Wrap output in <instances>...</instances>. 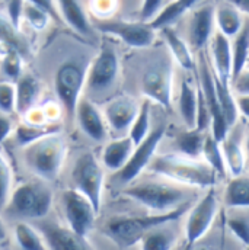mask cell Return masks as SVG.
<instances>
[{"label": "cell", "instance_id": "cell-1", "mask_svg": "<svg viewBox=\"0 0 249 250\" xmlns=\"http://www.w3.org/2000/svg\"><path fill=\"white\" fill-rule=\"evenodd\" d=\"M147 169L159 178H166L185 187L211 188L222 179L201 157H189L178 151L155 154Z\"/></svg>", "mask_w": 249, "mask_h": 250}, {"label": "cell", "instance_id": "cell-2", "mask_svg": "<svg viewBox=\"0 0 249 250\" xmlns=\"http://www.w3.org/2000/svg\"><path fill=\"white\" fill-rule=\"evenodd\" d=\"M188 188L171 179H149L125 188L124 193L153 212L175 211L188 202Z\"/></svg>", "mask_w": 249, "mask_h": 250}, {"label": "cell", "instance_id": "cell-3", "mask_svg": "<svg viewBox=\"0 0 249 250\" xmlns=\"http://www.w3.org/2000/svg\"><path fill=\"white\" fill-rule=\"evenodd\" d=\"M191 204L169 211V212H155L153 215H140V217H114L105 226V233L111 237L118 246L130 248L141 242L143 236L152 229L172 220H180L182 214H187Z\"/></svg>", "mask_w": 249, "mask_h": 250}, {"label": "cell", "instance_id": "cell-4", "mask_svg": "<svg viewBox=\"0 0 249 250\" xmlns=\"http://www.w3.org/2000/svg\"><path fill=\"white\" fill-rule=\"evenodd\" d=\"M66 153V141L56 131L26 144L23 148V160L41 179L53 181L62 170Z\"/></svg>", "mask_w": 249, "mask_h": 250}, {"label": "cell", "instance_id": "cell-5", "mask_svg": "<svg viewBox=\"0 0 249 250\" xmlns=\"http://www.w3.org/2000/svg\"><path fill=\"white\" fill-rule=\"evenodd\" d=\"M7 207L16 217L41 220L53 207V190L41 181L25 182L12 190Z\"/></svg>", "mask_w": 249, "mask_h": 250}, {"label": "cell", "instance_id": "cell-6", "mask_svg": "<svg viewBox=\"0 0 249 250\" xmlns=\"http://www.w3.org/2000/svg\"><path fill=\"white\" fill-rule=\"evenodd\" d=\"M86 74L88 65L80 62H64L56 71V93L70 118L76 117V108L86 87Z\"/></svg>", "mask_w": 249, "mask_h": 250}, {"label": "cell", "instance_id": "cell-7", "mask_svg": "<svg viewBox=\"0 0 249 250\" xmlns=\"http://www.w3.org/2000/svg\"><path fill=\"white\" fill-rule=\"evenodd\" d=\"M73 182L74 188L85 193L99 212L102 207L105 172L104 165L95 157L93 153L86 151L77 157L73 167Z\"/></svg>", "mask_w": 249, "mask_h": 250}, {"label": "cell", "instance_id": "cell-8", "mask_svg": "<svg viewBox=\"0 0 249 250\" xmlns=\"http://www.w3.org/2000/svg\"><path fill=\"white\" fill-rule=\"evenodd\" d=\"M220 205L219 193L214 187H211L197 204L188 209L185 220V240L188 246H194L208 233L220 212Z\"/></svg>", "mask_w": 249, "mask_h": 250}, {"label": "cell", "instance_id": "cell-9", "mask_svg": "<svg viewBox=\"0 0 249 250\" xmlns=\"http://www.w3.org/2000/svg\"><path fill=\"white\" fill-rule=\"evenodd\" d=\"M197 67H198V87L200 92L208 106L210 111V132L219 140L222 141L226 134L229 132L230 126L226 121V117L222 111L220 102H219V96H217V90H216V84H214V73L211 68L210 60L204 56L200 54L198 56V62H197Z\"/></svg>", "mask_w": 249, "mask_h": 250}, {"label": "cell", "instance_id": "cell-10", "mask_svg": "<svg viewBox=\"0 0 249 250\" xmlns=\"http://www.w3.org/2000/svg\"><path fill=\"white\" fill-rule=\"evenodd\" d=\"M120 77V59L111 45H104L88 67L86 87L93 95L110 92Z\"/></svg>", "mask_w": 249, "mask_h": 250}, {"label": "cell", "instance_id": "cell-11", "mask_svg": "<svg viewBox=\"0 0 249 250\" xmlns=\"http://www.w3.org/2000/svg\"><path fill=\"white\" fill-rule=\"evenodd\" d=\"M95 28L102 34L111 35L123 41L124 44L133 48H147L155 42L156 29L150 22L138 21H118V19H98Z\"/></svg>", "mask_w": 249, "mask_h": 250}, {"label": "cell", "instance_id": "cell-12", "mask_svg": "<svg viewBox=\"0 0 249 250\" xmlns=\"http://www.w3.org/2000/svg\"><path fill=\"white\" fill-rule=\"evenodd\" d=\"M163 137H165V125L160 124L156 128H152L150 134L143 141L136 144L128 162L115 175V178L120 184H123V185L133 184V181H136L144 172V169L149 167Z\"/></svg>", "mask_w": 249, "mask_h": 250}, {"label": "cell", "instance_id": "cell-13", "mask_svg": "<svg viewBox=\"0 0 249 250\" xmlns=\"http://www.w3.org/2000/svg\"><path fill=\"white\" fill-rule=\"evenodd\" d=\"M140 89L152 104L169 108L172 102V67L165 59L153 62L143 73Z\"/></svg>", "mask_w": 249, "mask_h": 250}, {"label": "cell", "instance_id": "cell-14", "mask_svg": "<svg viewBox=\"0 0 249 250\" xmlns=\"http://www.w3.org/2000/svg\"><path fill=\"white\" fill-rule=\"evenodd\" d=\"M62 204L67 226L77 234L88 237L95 226V220L98 215V211L91 199L74 188L63 192Z\"/></svg>", "mask_w": 249, "mask_h": 250}, {"label": "cell", "instance_id": "cell-15", "mask_svg": "<svg viewBox=\"0 0 249 250\" xmlns=\"http://www.w3.org/2000/svg\"><path fill=\"white\" fill-rule=\"evenodd\" d=\"M214 10V6L204 4L192 12L188 22V42L194 50H201L210 42L216 25Z\"/></svg>", "mask_w": 249, "mask_h": 250}, {"label": "cell", "instance_id": "cell-16", "mask_svg": "<svg viewBox=\"0 0 249 250\" xmlns=\"http://www.w3.org/2000/svg\"><path fill=\"white\" fill-rule=\"evenodd\" d=\"M140 105L130 96H117L108 101L104 106V117L107 120L108 128L115 132H128Z\"/></svg>", "mask_w": 249, "mask_h": 250}, {"label": "cell", "instance_id": "cell-17", "mask_svg": "<svg viewBox=\"0 0 249 250\" xmlns=\"http://www.w3.org/2000/svg\"><path fill=\"white\" fill-rule=\"evenodd\" d=\"M220 143L226 160L227 173L230 176H238L245 173L248 156L244 146V131L235 124Z\"/></svg>", "mask_w": 249, "mask_h": 250}, {"label": "cell", "instance_id": "cell-18", "mask_svg": "<svg viewBox=\"0 0 249 250\" xmlns=\"http://www.w3.org/2000/svg\"><path fill=\"white\" fill-rule=\"evenodd\" d=\"M76 118L79 121L83 132L93 141H104L108 135V124L104 117V112L91 101L80 99L76 108Z\"/></svg>", "mask_w": 249, "mask_h": 250}, {"label": "cell", "instance_id": "cell-19", "mask_svg": "<svg viewBox=\"0 0 249 250\" xmlns=\"http://www.w3.org/2000/svg\"><path fill=\"white\" fill-rule=\"evenodd\" d=\"M210 64L214 74L223 82L232 80V41L227 35L216 31L208 42Z\"/></svg>", "mask_w": 249, "mask_h": 250}, {"label": "cell", "instance_id": "cell-20", "mask_svg": "<svg viewBox=\"0 0 249 250\" xmlns=\"http://www.w3.org/2000/svg\"><path fill=\"white\" fill-rule=\"evenodd\" d=\"M40 230L45 239L47 248L54 250H68V249H91L92 245L88 242V237L77 234L70 227H60L54 224H43Z\"/></svg>", "mask_w": 249, "mask_h": 250}, {"label": "cell", "instance_id": "cell-21", "mask_svg": "<svg viewBox=\"0 0 249 250\" xmlns=\"http://www.w3.org/2000/svg\"><path fill=\"white\" fill-rule=\"evenodd\" d=\"M134 147H136V144L130 138V135L120 137V138L110 141L102 150L101 160H102L104 167L111 172H118L120 169H123L125 163L128 162Z\"/></svg>", "mask_w": 249, "mask_h": 250}, {"label": "cell", "instance_id": "cell-22", "mask_svg": "<svg viewBox=\"0 0 249 250\" xmlns=\"http://www.w3.org/2000/svg\"><path fill=\"white\" fill-rule=\"evenodd\" d=\"M178 111L187 128H197L198 111H200V89L198 84H192L184 79L180 87Z\"/></svg>", "mask_w": 249, "mask_h": 250}, {"label": "cell", "instance_id": "cell-23", "mask_svg": "<svg viewBox=\"0 0 249 250\" xmlns=\"http://www.w3.org/2000/svg\"><path fill=\"white\" fill-rule=\"evenodd\" d=\"M162 34V38L168 47V50L171 51V56L174 57V60L180 64V67H182L184 70H192L195 67V59L192 54V47L189 45V42L185 41L174 28L172 25L169 26H163L159 29Z\"/></svg>", "mask_w": 249, "mask_h": 250}, {"label": "cell", "instance_id": "cell-24", "mask_svg": "<svg viewBox=\"0 0 249 250\" xmlns=\"http://www.w3.org/2000/svg\"><path fill=\"white\" fill-rule=\"evenodd\" d=\"M214 18H216L217 31L223 32L229 38L235 37L242 29V26L245 23L244 13L229 0L216 6Z\"/></svg>", "mask_w": 249, "mask_h": 250}, {"label": "cell", "instance_id": "cell-25", "mask_svg": "<svg viewBox=\"0 0 249 250\" xmlns=\"http://www.w3.org/2000/svg\"><path fill=\"white\" fill-rule=\"evenodd\" d=\"M175 221L178 220L166 221L147 231L143 236L140 246L146 250H168L175 248L178 242V231L175 230V227H172Z\"/></svg>", "mask_w": 249, "mask_h": 250}, {"label": "cell", "instance_id": "cell-26", "mask_svg": "<svg viewBox=\"0 0 249 250\" xmlns=\"http://www.w3.org/2000/svg\"><path fill=\"white\" fill-rule=\"evenodd\" d=\"M59 1V12L62 19L70 25L77 34L80 35H91L92 25L91 21L79 0H57Z\"/></svg>", "mask_w": 249, "mask_h": 250}, {"label": "cell", "instance_id": "cell-27", "mask_svg": "<svg viewBox=\"0 0 249 250\" xmlns=\"http://www.w3.org/2000/svg\"><path fill=\"white\" fill-rule=\"evenodd\" d=\"M41 93L40 80L32 74H22L16 80V111L23 115L35 106Z\"/></svg>", "mask_w": 249, "mask_h": 250}, {"label": "cell", "instance_id": "cell-28", "mask_svg": "<svg viewBox=\"0 0 249 250\" xmlns=\"http://www.w3.org/2000/svg\"><path fill=\"white\" fill-rule=\"evenodd\" d=\"M226 208H249V175L232 176L223 192Z\"/></svg>", "mask_w": 249, "mask_h": 250}, {"label": "cell", "instance_id": "cell-29", "mask_svg": "<svg viewBox=\"0 0 249 250\" xmlns=\"http://www.w3.org/2000/svg\"><path fill=\"white\" fill-rule=\"evenodd\" d=\"M200 1L203 0H174L169 4H166L150 23L156 31L163 26L174 25L180 18H182L188 10L195 7Z\"/></svg>", "mask_w": 249, "mask_h": 250}, {"label": "cell", "instance_id": "cell-30", "mask_svg": "<svg viewBox=\"0 0 249 250\" xmlns=\"http://www.w3.org/2000/svg\"><path fill=\"white\" fill-rule=\"evenodd\" d=\"M205 135L207 129L187 128L185 131L180 132L175 138L177 151L189 157H201Z\"/></svg>", "mask_w": 249, "mask_h": 250}, {"label": "cell", "instance_id": "cell-31", "mask_svg": "<svg viewBox=\"0 0 249 250\" xmlns=\"http://www.w3.org/2000/svg\"><path fill=\"white\" fill-rule=\"evenodd\" d=\"M249 62V18L245 19L242 29L232 37V79Z\"/></svg>", "mask_w": 249, "mask_h": 250}, {"label": "cell", "instance_id": "cell-32", "mask_svg": "<svg viewBox=\"0 0 249 250\" xmlns=\"http://www.w3.org/2000/svg\"><path fill=\"white\" fill-rule=\"evenodd\" d=\"M214 84H216V90H217V96H219V102H220L222 111H223V114L226 117V121H227L229 126L232 128L233 125L238 123V117H239L236 95L232 90L230 83L229 82H223L216 74H214Z\"/></svg>", "mask_w": 249, "mask_h": 250}, {"label": "cell", "instance_id": "cell-33", "mask_svg": "<svg viewBox=\"0 0 249 250\" xmlns=\"http://www.w3.org/2000/svg\"><path fill=\"white\" fill-rule=\"evenodd\" d=\"M201 159L211 169H214L219 173L220 178L226 176L227 167H226V160H225V154H223V150H222V143L211 132H207V135H205Z\"/></svg>", "mask_w": 249, "mask_h": 250}, {"label": "cell", "instance_id": "cell-34", "mask_svg": "<svg viewBox=\"0 0 249 250\" xmlns=\"http://www.w3.org/2000/svg\"><path fill=\"white\" fill-rule=\"evenodd\" d=\"M13 234H15V240H16L18 246L22 249H47V243H45V239H44L41 230L34 229L31 224H28L25 221H19L15 224Z\"/></svg>", "mask_w": 249, "mask_h": 250}, {"label": "cell", "instance_id": "cell-35", "mask_svg": "<svg viewBox=\"0 0 249 250\" xmlns=\"http://www.w3.org/2000/svg\"><path fill=\"white\" fill-rule=\"evenodd\" d=\"M227 227L245 248H249V208H227Z\"/></svg>", "mask_w": 249, "mask_h": 250}, {"label": "cell", "instance_id": "cell-36", "mask_svg": "<svg viewBox=\"0 0 249 250\" xmlns=\"http://www.w3.org/2000/svg\"><path fill=\"white\" fill-rule=\"evenodd\" d=\"M150 106H152V102L149 99H144V102L140 104V109L137 112V117L134 118L133 124L128 129V135L134 141V144H138L140 141H143L152 131Z\"/></svg>", "mask_w": 249, "mask_h": 250}, {"label": "cell", "instance_id": "cell-37", "mask_svg": "<svg viewBox=\"0 0 249 250\" xmlns=\"http://www.w3.org/2000/svg\"><path fill=\"white\" fill-rule=\"evenodd\" d=\"M22 62H23V56L18 50L6 47L1 60V68L10 82H16L22 76Z\"/></svg>", "mask_w": 249, "mask_h": 250}, {"label": "cell", "instance_id": "cell-38", "mask_svg": "<svg viewBox=\"0 0 249 250\" xmlns=\"http://www.w3.org/2000/svg\"><path fill=\"white\" fill-rule=\"evenodd\" d=\"M56 132V128H51L50 124L48 125H34L29 123H25L23 125H21L16 131V138L19 141L21 146H26L47 134Z\"/></svg>", "mask_w": 249, "mask_h": 250}, {"label": "cell", "instance_id": "cell-39", "mask_svg": "<svg viewBox=\"0 0 249 250\" xmlns=\"http://www.w3.org/2000/svg\"><path fill=\"white\" fill-rule=\"evenodd\" d=\"M22 19H25L31 28H34L35 31H43L48 26V22L51 19V16L43 10L41 7L35 6L34 3L31 1H25V6H23V15H22Z\"/></svg>", "mask_w": 249, "mask_h": 250}, {"label": "cell", "instance_id": "cell-40", "mask_svg": "<svg viewBox=\"0 0 249 250\" xmlns=\"http://www.w3.org/2000/svg\"><path fill=\"white\" fill-rule=\"evenodd\" d=\"M12 193V169L9 162L0 153V211L7 207Z\"/></svg>", "mask_w": 249, "mask_h": 250}, {"label": "cell", "instance_id": "cell-41", "mask_svg": "<svg viewBox=\"0 0 249 250\" xmlns=\"http://www.w3.org/2000/svg\"><path fill=\"white\" fill-rule=\"evenodd\" d=\"M16 111V84L13 82H0V112L10 115Z\"/></svg>", "mask_w": 249, "mask_h": 250}, {"label": "cell", "instance_id": "cell-42", "mask_svg": "<svg viewBox=\"0 0 249 250\" xmlns=\"http://www.w3.org/2000/svg\"><path fill=\"white\" fill-rule=\"evenodd\" d=\"M117 0H91V9L98 19H108L117 10Z\"/></svg>", "mask_w": 249, "mask_h": 250}, {"label": "cell", "instance_id": "cell-43", "mask_svg": "<svg viewBox=\"0 0 249 250\" xmlns=\"http://www.w3.org/2000/svg\"><path fill=\"white\" fill-rule=\"evenodd\" d=\"M165 7V0H143L140 7V21L152 22Z\"/></svg>", "mask_w": 249, "mask_h": 250}, {"label": "cell", "instance_id": "cell-44", "mask_svg": "<svg viewBox=\"0 0 249 250\" xmlns=\"http://www.w3.org/2000/svg\"><path fill=\"white\" fill-rule=\"evenodd\" d=\"M26 0H4L6 6V16L12 21V23L18 28H21L22 15H23V6Z\"/></svg>", "mask_w": 249, "mask_h": 250}, {"label": "cell", "instance_id": "cell-45", "mask_svg": "<svg viewBox=\"0 0 249 250\" xmlns=\"http://www.w3.org/2000/svg\"><path fill=\"white\" fill-rule=\"evenodd\" d=\"M230 86L235 95H249V64L230 80Z\"/></svg>", "mask_w": 249, "mask_h": 250}, {"label": "cell", "instance_id": "cell-46", "mask_svg": "<svg viewBox=\"0 0 249 250\" xmlns=\"http://www.w3.org/2000/svg\"><path fill=\"white\" fill-rule=\"evenodd\" d=\"M28 1H31L35 6L41 7L43 10H45L51 16V19H54L57 22H63L62 15L59 12V6L54 3V0H28Z\"/></svg>", "mask_w": 249, "mask_h": 250}, {"label": "cell", "instance_id": "cell-47", "mask_svg": "<svg viewBox=\"0 0 249 250\" xmlns=\"http://www.w3.org/2000/svg\"><path fill=\"white\" fill-rule=\"evenodd\" d=\"M12 129H13L12 120L7 117V114L0 112V146L6 141V138L10 135Z\"/></svg>", "mask_w": 249, "mask_h": 250}, {"label": "cell", "instance_id": "cell-48", "mask_svg": "<svg viewBox=\"0 0 249 250\" xmlns=\"http://www.w3.org/2000/svg\"><path fill=\"white\" fill-rule=\"evenodd\" d=\"M239 114L249 120V95H236Z\"/></svg>", "mask_w": 249, "mask_h": 250}, {"label": "cell", "instance_id": "cell-49", "mask_svg": "<svg viewBox=\"0 0 249 250\" xmlns=\"http://www.w3.org/2000/svg\"><path fill=\"white\" fill-rule=\"evenodd\" d=\"M230 3H233L244 15L249 16V0H229Z\"/></svg>", "mask_w": 249, "mask_h": 250}, {"label": "cell", "instance_id": "cell-50", "mask_svg": "<svg viewBox=\"0 0 249 250\" xmlns=\"http://www.w3.org/2000/svg\"><path fill=\"white\" fill-rule=\"evenodd\" d=\"M6 237H7V231H6V227H4V224H3V221L0 218V243L4 242Z\"/></svg>", "mask_w": 249, "mask_h": 250}, {"label": "cell", "instance_id": "cell-51", "mask_svg": "<svg viewBox=\"0 0 249 250\" xmlns=\"http://www.w3.org/2000/svg\"><path fill=\"white\" fill-rule=\"evenodd\" d=\"M244 146H245V151H247V156H248L249 160V128L244 132Z\"/></svg>", "mask_w": 249, "mask_h": 250}, {"label": "cell", "instance_id": "cell-52", "mask_svg": "<svg viewBox=\"0 0 249 250\" xmlns=\"http://www.w3.org/2000/svg\"><path fill=\"white\" fill-rule=\"evenodd\" d=\"M248 64H249V62H248ZM248 64H247V65H248Z\"/></svg>", "mask_w": 249, "mask_h": 250}]
</instances>
